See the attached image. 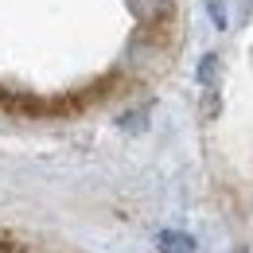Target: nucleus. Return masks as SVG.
<instances>
[{"label": "nucleus", "instance_id": "1", "mask_svg": "<svg viewBox=\"0 0 253 253\" xmlns=\"http://www.w3.org/2000/svg\"><path fill=\"white\" fill-rule=\"evenodd\" d=\"M175 39V0H0V109H105L160 78Z\"/></svg>", "mask_w": 253, "mask_h": 253}]
</instances>
